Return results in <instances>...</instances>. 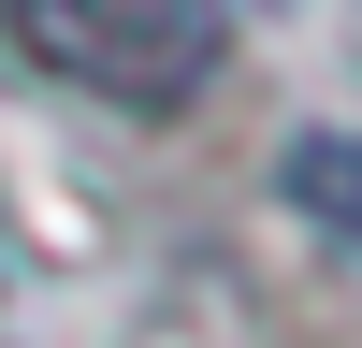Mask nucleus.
<instances>
[{
	"mask_svg": "<svg viewBox=\"0 0 362 348\" xmlns=\"http://www.w3.org/2000/svg\"><path fill=\"white\" fill-rule=\"evenodd\" d=\"M0 29H15L29 73L87 87V102H116V116H174L218 73L232 0H0Z\"/></svg>",
	"mask_w": 362,
	"mask_h": 348,
	"instance_id": "1",
	"label": "nucleus"
},
{
	"mask_svg": "<svg viewBox=\"0 0 362 348\" xmlns=\"http://www.w3.org/2000/svg\"><path fill=\"white\" fill-rule=\"evenodd\" d=\"M305 203H334V218L362 232V145H348V160H305Z\"/></svg>",
	"mask_w": 362,
	"mask_h": 348,
	"instance_id": "2",
	"label": "nucleus"
},
{
	"mask_svg": "<svg viewBox=\"0 0 362 348\" xmlns=\"http://www.w3.org/2000/svg\"><path fill=\"white\" fill-rule=\"evenodd\" d=\"M0 290H15V232H0Z\"/></svg>",
	"mask_w": 362,
	"mask_h": 348,
	"instance_id": "3",
	"label": "nucleus"
}]
</instances>
